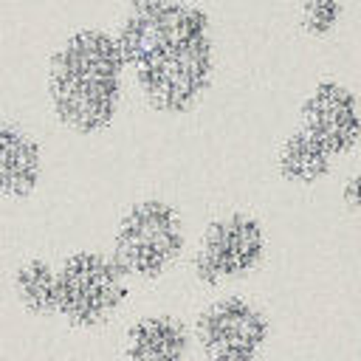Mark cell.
Segmentation results:
<instances>
[{"mask_svg":"<svg viewBox=\"0 0 361 361\" xmlns=\"http://www.w3.org/2000/svg\"><path fill=\"white\" fill-rule=\"evenodd\" d=\"M11 293L31 319H56V262L39 254L17 262L11 271Z\"/></svg>","mask_w":361,"mask_h":361,"instance_id":"obj_11","label":"cell"},{"mask_svg":"<svg viewBox=\"0 0 361 361\" xmlns=\"http://www.w3.org/2000/svg\"><path fill=\"white\" fill-rule=\"evenodd\" d=\"M341 206L350 214L361 217V169H355L353 175L344 178V183H341Z\"/></svg>","mask_w":361,"mask_h":361,"instance_id":"obj_13","label":"cell"},{"mask_svg":"<svg viewBox=\"0 0 361 361\" xmlns=\"http://www.w3.org/2000/svg\"><path fill=\"white\" fill-rule=\"evenodd\" d=\"M133 279L107 248L82 245L56 262V319L73 330L107 327L130 302Z\"/></svg>","mask_w":361,"mask_h":361,"instance_id":"obj_4","label":"cell"},{"mask_svg":"<svg viewBox=\"0 0 361 361\" xmlns=\"http://www.w3.org/2000/svg\"><path fill=\"white\" fill-rule=\"evenodd\" d=\"M45 180V147L39 135L17 121L0 116V197L23 203L39 192Z\"/></svg>","mask_w":361,"mask_h":361,"instance_id":"obj_9","label":"cell"},{"mask_svg":"<svg viewBox=\"0 0 361 361\" xmlns=\"http://www.w3.org/2000/svg\"><path fill=\"white\" fill-rule=\"evenodd\" d=\"M274 169L282 183L296 189H313L336 172V158L313 135L293 124V130H288L276 144Z\"/></svg>","mask_w":361,"mask_h":361,"instance_id":"obj_10","label":"cell"},{"mask_svg":"<svg viewBox=\"0 0 361 361\" xmlns=\"http://www.w3.org/2000/svg\"><path fill=\"white\" fill-rule=\"evenodd\" d=\"M344 14H347V3L344 0H302L296 23H299V31L307 39L324 42L341 28Z\"/></svg>","mask_w":361,"mask_h":361,"instance_id":"obj_12","label":"cell"},{"mask_svg":"<svg viewBox=\"0 0 361 361\" xmlns=\"http://www.w3.org/2000/svg\"><path fill=\"white\" fill-rule=\"evenodd\" d=\"M268 257L271 237L265 223L254 212L228 209L206 220L186 254V265L203 290H217L254 276Z\"/></svg>","mask_w":361,"mask_h":361,"instance_id":"obj_5","label":"cell"},{"mask_svg":"<svg viewBox=\"0 0 361 361\" xmlns=\"http://www.w3.org/2000/svg\"><path fill=\"white\" fill-rule=\"evenodd\" d=\"M192 322L175 310L133 316L118 338V361H192Z\"/></svg>","mask_w":361,"mask_h":361,"instance_id":"obj_8","label":"cell"},{"mask_svg":"<svg viewBox=\"0 0 361 361\" xmlns=\"http://www.w3.org/2000/svg\"><path fill=\"white\" fill-rule=\"evenodd\" d=\"M296 127L313 135L336 161L361 147V96L338 76H319L296 104Z\"/></svg>","mask_w":361,"mask_h":361,"instance_id":"obj_7","label":"cell"},{"mask_svg":"<svg viewBox=\"0 0 361 361\" xmlns=\"http://www.w3.org/2000/svg\"><path fill=\"white\" fill-rule=\"evenodd\" d=\"M23 6H28L31 11H48V8H59V6H68L71 0H17Z\"/></svg>","mask_w":361,"mask_h":361,"instance_id":"obj_14","label":"cell"},{"mask_svg":"<svg viewBox=\"0 0 361 361\" xmlns=\"http://www.w3.org/2000/svg\"><path fill=\"white\" fill-rule=\"evenodd\" d=\"M127 62L110 23H73L42 59V99L51 121L73 138L107 135L127 104Z\"/></svg>","mask_w":361,"mask_h":361,"instance_id":"obj_2","label":"cell"},{"mask_svg":"<svg viewBox=\"0 0 361 361\" xmlns=\"http://www.w3.org/2000/svg\"><path fill=\"white\" fill-rule=\"evenodd\" d=\"M110 28L127 62L130 93L147 113L186 118L212 96L220 39L200 0H124Z\"/></svg>","mask_w":361,"mask_h":361,"instance_id":"obj_1","label":"cell"},{"mask_svg":"<svg viewBox=\"0 0 361 361\" xmlns=\"http://www.w3.org/2000/svg\"><path fill=\"white\" fill-rule=\"evenodd\" d=\"M192 338L203 361H262L274 341V319L254 296L226 290L197 307Z\"/></svg>","mask_w":361,"mask_h":361,"instance_id":"obj_6","label":"cell"},{"mask_svg":"<svg viewBox=\"0 0 361 361\" xmlns=\"http://www.w3.org/2000/svg\"><path fill=\"white\" fill-rule=\"evenodd\" d=\"M107 251L133 282H161L189 254L183 209L164 195H144L113 223Z\"/></svg>","mask_w":361,"mask_h":361,"instance_id":"obj_3","label":"cell"},{"mask_svg":"<svg viewBox=\"0 0 361 361\" xmlns=\"http://www.w3.org/2000/svg\"><path fill=\"white\" fill-rule=\"evenodd\" d=\"M0 51H3V6H0Z\"/></svg>","mask_w":361,"mask_h":361,"instance_id":"obj_15","label":"cell"}]
</instances>
